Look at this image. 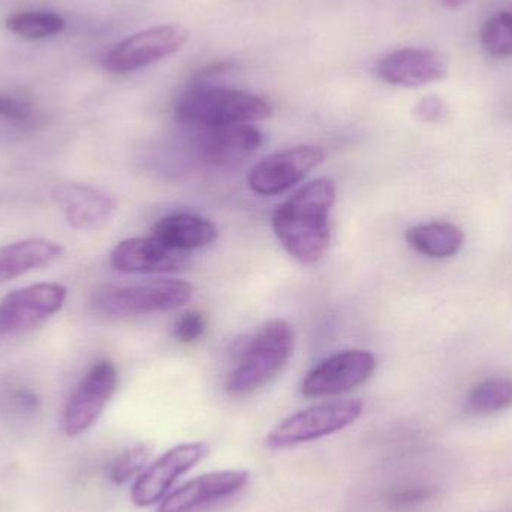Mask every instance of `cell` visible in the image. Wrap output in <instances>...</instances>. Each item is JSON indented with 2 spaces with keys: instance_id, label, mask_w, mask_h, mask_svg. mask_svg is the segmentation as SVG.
<instances>
[{
  "instance_id": "603a6c76",
  "label": "cell",
  "mask_w": 512,
  "mask_h": 512,
  "mask_svg": "<svg viewBox=\"0 0 512 512\" xmlns=\"http://www.w3.org/2000/svg\"><path fill=\"white\" fill-rule=\"evenodd\" d=\"M0 120L12 129L32 131L41 122V117L27 99L0 93Z\"/></svg>"
},
{
  "instance_id": "ac0fdd59",
  "label": "cell",
  "mask_w": 512,
  "mask_h": 512,
  "mask_svg": "<svg viewBox=\"0 0 512 512\" xmlns=\"http://www.w3.org/2000/svg\"><path fill=\"white\" fill-rule=\"evenodd\" d=\"M153 236L180 252L206 248L218 239L216 225L203 216L174 213L159 219Z\"/></svg>"
},
{
  "instance_id": "8992f818",
  "label": "cell",
  "mask_w": 512,
  "mask_h": 512,
  "mask_svg": "<svg viewBox=\"0 0 512 512\" xmlns=\"http://www.w3.org/2000/svg\"><path fill=\"white\" fill-rule=\"evenodd\" d=\"M189 30L180 24L150 27L117 44L105 59V68L117 75L140 71L182 50Z\"/></svg>"
},
{
  "instance_id": "9a60e30c",
  "label": "cell",
  "mask_w": 512,
  "mask_h": 512,
  "mask_svg": "<svg viewBox=\"0 0 512 512\" xmlns=\"http://www.w3.org/2000/svg\"><path fill=\"white\" fill-rule=\"evenodd\" d=\"M110 264L119 273H171L185 264V252L165 245L158 237L123 240L110 255Z\"/></svg>"
},
{
  "instance_id": "e0dca14e",
  "label": "cell",
  "mask_w": 512,
  "mask_h": 512,
  "mask_svg": "<svg viewBox=\"0 0 512 512\" xmlns=\"http://www.w3.org/2000/svg\"><path fill=\"white\" fill-rule=\"evenodd\" d=\"M63 254L62 245L47 239H26L0 248V285L30 271L50 267Z\"/></svg>"
},
{
  "instance_id": "4fadbf2b",
  "label": "cell",
  "mask_w": 512,
  "mask_h": 512,
  "mask_svg": "<svg viewBox=\"0 0 512 512\" xmlns=\"http://www.w3.org/2000/svg\"><path fill=\"white\" fill-rule=\"evenodd\" d=\"M448 69V60L438 51L402 48L382 57L376 74L391 86L421 87L444 80Z\"/></svg>"
},
{
  "instance_id": "2e32d148",
  "label": "cell",
  "mask_w": 512,
  "mask_h": 512,
  "mask_svg": "<svg viewBox=\"0 0 512 512\" xmlns=\"http://www.w3.org/2000/svg\"><path fill=\"white\" fill-rule=\"evenodd\" d=\"M53 197L62 204L66 222L75 230H102L116 213L113 198L93 186L66 183L54 188Z\"/></svg>"
},
{
  "instance_id": "8fae6325",
  "label": "cell",
  "mask_w": 512,
  "mask_h": 512,
  "mask_svg": "<svg viewBox=\"0 0 512 512\" xmlns=\"http://www.w3.org/2000/svg\"><path fill=\"white\" fill-rule=\"evenodd\" d=\"M324 158V152L315 146H297L273 153L252 168L249 186L261 197L283 194L306 179Z\"/></svg>"
},
{
  "instance_id": "5b68a950",
  "label": "cell",
  "mask_w": 512,
  "mask_h": 512,
  "mask_svg": "<svg viewBox=\"0 0 512 512\" xmlns=\"http://www.w3.org/2000/svg\"><path fill=\"white\" fill-rule=\"evenodd\" d=\"M363 409V402L355 399L336 400L303 409L277 424L265 442L271 450H283L334 435L352 426L363 414Z\"/></svg>"
},
{
  "instance_id": "7a4b0ae2",
  "label": "cell",
  "mask_w": 512,
  "mask_h": 512,
  "mask_svg": "<svg viewBox=\"0 0 512 512\" xmlns=\"http://www.w3.org/2000/svg\"><path fill=\"white\" fill-rule=\"evenodd\" d=\"M176 119L191 129L261 122L273 113L261 96L218 86H192L177 101Z\"/></svg>"
},
{
  "instance_id": "d6986e66",
  "label": "cell",
  "mask_w": 512,
  "mask_h": 512,
  "mask_svg": "<svg viewBox=\"0 0 512 512\" xmlns=\"http://www.w3.org/2000/svg\"><path fill=\"white\" fill-rule=\"evenodd\" d=\"M405 240L418 254L441 259L450 258L462 249L465 234L448 222H427L409 228Z\"/></svg>"
},
{
  "instance_id": "ffe728a7",
  "label": "cell",
  "mask_w": 512,
  "mask_h": 512,
  "mask_svg": "<svg viewBox=\"0 0 512 512\" xmlns=\"http://www.w3.org/2000/svg\"><path fill=\"white\" fill-rule=\"evenodd\" d=\"M6 29L27 41L51 38L65 30L66 21L56 12L20 11L5 20Z\"/></svg>"
},
{
  "instance_id": "9c48e42d",
  "label": "cell",
  "mask_w": 512,
  "mask_h": 512,
  "mask_svg": "<svg viewBox=\"0 0 512 512\" xmlns=\"http://www.w3.org/2000/svg\"><path fill=\"white\" fill-rule=\"evenodd\" d=\"M209 456V447L203 442H188L162 454L132 486L131 499L137 507L147 508L161 502L171 493L182 475L188 474Z\"/></svg>"
},
{
  "instance_id": "4316f807",
  "label": "cell",
  "mask_w": 512,
  "mask_h": 512,
  "mask_svg": "<svg viewBox=\"0 0 512 512\" xmlns=\"http://www.w3.org/2000/svg\"><path fill=\"white\" fill-rule=\"evenodd\" d=\"M429 498V490L414 489L397 493V495L393 496V502L396 505H402V507H405V505L420 504V502H424Z\"/></svg>"
},
{
  "instance_id": "cb8c5ba5",
  "label": "cell",
  "mask_w": 512,
  "mask_h": 512,
  "mask_svg": "<svg viewBox=\"0 0 512 512\" xmlns=\"http://www.w3.org/2000/svg\"><path fill=\"white\" fill-rule=\"evenodd\" d=\"M152 456V447L147 444H138L128 448L120 454L119 459L111 468V481L117 486L129 483L135 477H140Z\"/></svg>"
},
{
  "instance_id": "3957f363",
  "label": "cell",
  "mask_w": 512,
  "mask_h": 512,
  "mask_svg": "<svg viewBox=\"0 0 512 512\" xmlns=\"http://www.w3.org/2000/svg\"><path fill=\"white\" fill-rule=\"evenodd\" d=\"M294 333L283 319L262 325L240 355L236 369L227 381L230 396L243 397L255 393L273 381L291 358Z\"/></svg>"
},
{
  "instance_id": "52a82bcc",
  "label": "cell",
  "mask_w": 512,
  "mask_h": 512,
  "mask_svg": "<svg viewBox=\"0 0 512 512\" xmlns=\"http://www.w3.org/2000/svg\"><path fill=\"white\" fill-rule=\"evenodd\" d=\"M68 291L60 283H36L15 289L0 300V339L44 324L65 304Z\"/></svg>"
},
{
  "instance_id": "44dd1931",
  "label": "cell",
  "mask_w": 512,
  "mask_h": 512,
  "mask_svg": "<svg viewBox=\"0 0 512 512\" xmlns=\"http://www.w3.org/2000/svg\"><path fill=\"white\" fill-rule=\"evenodd\" d=\"M512 406V379L490 378L475 385L466 400V408L474 414H493Z\"/></svg>"
},
{
  "instance_id": "83f0119b",
  "label": "cell",
  "mask_w": 512,
  "mask_h": 512,
  "mask_svg": "<svg viewBox=\"0 0 512 512\" xmlns=\"http://www.w3.org/2000/svg\"><path fill=\"white\" fill-rule=\"evenodd\" d=\"M469 2H472V0H442V6L448 9H457L468 5Z\"/></svg>"
},
{
  "instance_id": "484cf974",
  "label": "cell",
  "mask_w": 512,
  "mask_h": 512,
  "mask_svg": "<svg viewBox=\"0 0 512 512\" xmlns=\"http://www.w3.org/2000/svg\"><path fill=\"white\" fill-rule=\"evenodd\" d=\"M415 116L427 123L445 122L450 116V108L445 104L444 99L439 96L430 95L420 99L415 105Z\"/></svg>"
},
{
  "instance_id": "6da1fadb",
  "label": "cell",
  "mask_w": 512,
  "mask_h": 512,
  "mask_svg": "<svg viewBox=\"0 0 512 512\" xmlns=\"http://www.w3.org/2000/svg\"><path fill=\"white\" fill-rule=\"evenodd\" d=\"M336 188L328 179L313 180L283 201L273 216V230L285 251L297 261L313 264L330 246V213Z\"/></svg>"
},
{
  "instance_id": "7c38bea8",
  "label": "cell",
  "mask_w": 512,
  "mask_h": 512,
  "mask_svg": "<svg viewBox=\"0 0 512 512\" xmlns=\"http://www.w3.org/2000/svg\"><path fill=\"white\" fill-rule=\"evenodd\" d=\"M251 474L246 471H219L200 475L168 493L156 512H195L224 501L248 486Z\"/></svg>"
},
{
  "instance_id": "5bb4252c",
  "label": "cell",
  "mask_w": 512,
  "mask_h": 512,
  "mask_svg": "<svg viewBox=\"0 0 512 512\" xmlns=\"http://www.w3.org/2000/svg\"><path fill=\"white\" fill-rule=\"evenodd\" d=\"M194 131L198 155L213 165L239 164L258 152L264 144V135L251 123Z\"/></svg>"
},
{
  "instance_id": "7402d4cb",
  "label": "cell",
  "mask_w": 512,
  "mask_h": 512,
  "mask_svg": "<svg viewBox=\"0 0 512 512\" xmlns=\"http://www.w3.org/2000/svg\"><path fill=\"white\" fill-rule=\"evenodd\" d=\"M481 44L495 57L512 56V12L502 11L487 20L481 30Z\"/></svg>"
},
{
  "instance_id": "ba28073f",
  "label": "cell",
  "mask_w": 512,
  "mask_h": 512,
  "mask_svg": "<svg viewBox=\"0 0 512 512\" xmlns=\"http://www.w3.org/2000/svg\"><path fill=\"white\" fill-rule=\"evenodd\" d=\"M116 366L111 361H99L84 376L66 403L63 430L69 438L87 432L101 417L117 390Z\"/></svg>"
},
{
  "instance_id": "d4e9b609",
  "label": "cell",
  "mask_w": 512,
  "mask_h": 512,
  "mask_svg": "<svg viewBox=\"0 0 512 512\" xmlns=\"http://www.w3.org/2000/svg\"><path fill=\"white\" fill-rule=\"evenodd\" d=\"M206 330V316L200 312H188L177 319L174 325V337L182 343H194L204 336Z\"/></svg>"
},
{
  "instance_id": "30bf717a",
  "label": "cell",
  "mask_w": 512,
  "mask_h": 512,
  "mask_svg": "<svg viewBox=\"0 0 512 512\" xmlns=\"http://www.w3.org/2000/svg\"><path fill=\"white\" fill-rule=\"evenodd\" d=\"M376 369L372 352L351 349L331 355L313 367L303 384L301 394L307 399L339 396L363 385Z\"/></svg>"
},
{
  "instance_id": "277c9868",
  "label": "cell",
  "mask_w": 512,
  "mask_h": 512,
  "mask_svg": "<svg viewBox=\"0 0 512 512\" xmlns=\"http://www.w3.org/2000/svg\"><path fill=\"white\" fill-rule=\"evenodd\" d=\"M194 294L186 280L153 279L129 285H108L92 295V309L107 318H131L185 306Z\"/></svg>"
}]
</instances>
